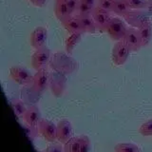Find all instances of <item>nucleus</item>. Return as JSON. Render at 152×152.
I'll return each mask as SVG.
<instances>
[{
    "label": "nucleus",
    "mask_w": 152,
    "mask_h": 152,
    "mask_svg": "<svg viewBox=\"0 0 152 152\" xmlns=\"http://www.w3.org/2000/svg\"><path fill=\"white\" fill-rule=\"evenodd\" d=\"M66 5H68L69 10L71 14H74L77 12V9L79 6V3H80V0H65Z\"/></svg>",
    "instance_id": "29"
},
{
    "label": "nucleus",
    "mask_w": 152,
    "mask_h": 152,
    "mask_svg": "<svg viewBox=\"0 0 152 152\" xmlns=\"http://www.w3.org/2000/svg\"><path fill=\"white\" fill-rule=\"evenodd\" d=\"M82 38V33H70L66 40V50L69 54L72 53L73 50Z\"/></svg>",
    "instance_id": "20"
},
{
    "label": "nucleus",
    "mask_w": 152,
    "mask_h": 152,
    "mask_svg": "<svg viewBox=\"0 0 152 152\" xmlns=\"http://www.w3.org/2000/svg\"><path fill=\"white\" fill-rule=\"evenodd\" d=\"M139 132L144 137L152 136V119L145 122L139 128Z\"/></svg>",
    "instance_id": "26"
},
{
    "label": "nucleus",
    "mask_w": 152,
    "mask_h": 152,
    "mask_svg": "<svg viewBox=\"0 0 152 152\" xmlns=\"http://www.w3.org/2000/svg\"><path fill=\"white\" fill-rule=\"evenodd\" d=\"M24 130H25L26 134L28 138V140L30 141H33L37 137V135L39 134V130H38V126H30L28 125V124H24L22 126Z\"/></svg>",
    "instance_id": "24"
},
{
    "label": "nucleus",
    "mask_w": 152,
    "mask_h": 152,
    "mask_svg": "<svg viewBox=\"0 0 152 152\" xmlns=\"http://www.w3.org/2000/svg\"><path fill=\"white\" fill-rule=\"evenodd\" d=\"M81 25L83 28L84 32H88V33H94L96 31L97 26L95 24V21L92 17V15H78Z\"/></svg>",
    "instance_id": "18"
},
{
    "label": "nucleus",
    "mask_w": 152,
    "mask_h": 152,
    "mask_svg": "<svg viewBox=\"0 0 152 152\" xmlns=\"http://www.w3.org/2000/svg\"><path fill=\"white\" fill-rule=\"evenodd\" d=\"M50 59V50L49 48L42 47L37 49L31 56V66L36 71L46 68Z\"/></svg>",
    "instance_id": "5"
},
{
    "label": "nucleus",
    "mask_w": 152,
    "mask_h": 152,
    "mask_svg": "<svg viewBox=\"0 0 152 152\" xmlns=\"http://www.w3.org/2000/svg\"><path fill=\"white\" fill-rule=\"evenodd\" d=\"M10 75L15 83L25 86L32 83L33 76L27 69L21 66H13L10 69Z\"/></svg>",
    "instance_id": "7"
},
{
    "label": "nucleus",
    "mask_w": 152,
    "mask_h": 152,
    "mask_svg": "<svg viewBox=\"0 0 152 152\" xmlns=\"http://www.w3.org/2000/svg\"><path fill=\"white\" fill-rule=\"evenodd\" d=\"M50 86L52 94L55 97H61L66 88V79L62 75L54 73L50 75Z\"/></svg>",
    "instance_id": "13"
},
{
    "label": "nucleus",
    "mask_w": 152,
    "mask_h": 152,
    "mask_svg": "<svg viewBox=\"0 0 152 152\" xmlns=\"http://www.w3.org/2000/svg\"><path fill=\"white\" fill-rule=\"evenodd\" d=\"M138 31L141 37L142 46L146 47L152 40V23L148 20L138 28Z\"/></svg>",
    "instance_id": "16"
},
{
    "label": "nucleus",
    "mask_w": 152,
    "mask_h": 152,
    "mask_svg": "<svg viewBox=\"0 0 152 152\" xmlns=\"http://www.w3.org/2000/svg\"><path fill=\"white\" fill-rule=\"evenodd\" d=\"M39 134L43 139L49 142H54L57 141V125L48 119H43L38 125Z\"/></svg>",
    "instance_id": "4"
},
{
    "label": "nucleus",
    "mask_w": 152,
    "mask_h": 152,
    "mask_svg": "<svg viewBox=\"0 0 152 152\" xmlns=\"http://www.w3.org/2000/svg\"><path fill=\"white\" fill-rule=\"evenodd\" d=\"M62 25L64 26L66 31L69 33H83V28L81 25L80 19L78 15H70L62 22Z\"/></svg>",
    "instance_id": "15"
},
{
    "label": "nucleus",
    "mask_w": 152,
    "mask_h": 152,
    "mask_svg": "<svg viewBox=\"0 0 152 152\" xmlns=\"http://www.w3.org/2000/svg\"><path fill=\"white\" fill-rule=\"evenodd\" d=\"M114 0H96V7L111 12Z\"/></svg>",
    "instance_id": "27"
},
{
    "label": "nucleus",
    "mask_w": 152,
    "mask_h": 152,
    "mask_svg": "<svg viewBox=\"0 0 152 152\" xmlns=\"http://www.w3.org/2000/svg\"><path fill=\"white\" fill-rule=\"evenodd\" d=\"M106 31L112 40L121 41L126 35L127 28L122 19L118 17H112L110 22L108 23V25L106 28Z\"/></svg>",
    "instance_id": "2"
},
{
    "label": "nucleus",
    "mask_w": 152,
    "mask_h": 152,
    "mask_svg": "<svg viewBox=\"0 0 152 152\" xmlns=\"http://www.w3.org/2000/svg\"><path fill=\"white\" fill-rule=\"evenodd\" d=\"M129 6L126 2V0H114L111 12H114L117 15L124 16L126 12H129Z\"/></svg>",
    "instance_id": "19"
},
{
    "label": "nucleus",
    "mask_w": 152,
    "mask_h": 152,
    "mask_svg": "<svg viewBox=\"0 0 152 152\" xmlns=\"http://www.w3.org/2000/svg\"><path fill=\"white\" fill-rule=\"evenodd\" d=\"M123 40L125 41V43L128 46L130 51H134V52L139 51L141 50V48L142 47L139 31H138V30H135V28H127L126 35L124 37Z\"/></svg>",
    "instance_id": "10"
},
{
    "label": "nucleus",
    "mask_w": 152,
    "mask_h": 152,
    "mask_svg": "<svg viewBox=\"0 0 152 152\" xmlns=\"http://www.w3.org/2000/svg\"><path fill=\"white\" fill-rule=\"evenodd\" d=\"M115 152H140L139 146L132 142H119L114 147Z\"/></svg>",
    "instance_id": "22"
},
{
    "label": "nucleus",
    "mask_w": 152,
    "mask_h": 152,
    "mask_svg": "<svg viewBox=\"0 0 152 152\" xmlns=\"http://www.w3.org/2000/svg\"><path fill=\"white\" fill-rule=\"evenodd\" d=\"M110 12H111L106 11V10H103L98 7L94 8L91 15L94 19L97 28H99L100 30H106L108 23L110 22V20L112 19Z\"/></svg>",
    "instance_id": "11"
},
{
    "label": "nucleus",
    "mask_w": 152,
    "mask_h": 152,
    "mask_svg": "<svg viewBox=\"0 0 152 152\" xmlns=\"http://www.w3.org/2000/svg\"><path fill=\"white\" fill-rule=\"evenodd\" d=\"M82 1H84L86 3H88V4H91V5H94V6H96V0H82Z\"/></svg>",
    "instance_id": "31"
},
{
    "label": "nucleus",
    "mask_w": 152,
    "mask_h": 152,
    "mask_svg": "<svg viewBox=\"0 0 152 152\" xmlns=\"http://www.w3.org/2000/svg\"><path fill=\"white\" fill-rule=\"evenodd\" d=\"M48 40V31L44 27H37L31 33V45L35 50L46 46Z\"/></svg>",
    "instance_id": "12"
},
{
    "label": "nucleus",
    "mask_w": 152,
    "mask_h": 152,
    "mask_svg": "<svg viewBox=\"0 0 152 152\" xmlns=\"http://www.w3.org/2000/svg\"><path fill=\"white\" fill-rule=\"evenodd\" d=\"M30 1L34 5L35 7H43L46 4L47 0H30Z\"/></svg>",
    "instance_id": "30"
},
{
    "label": "nucleus",
    "mask_w": 152,
    "mask_h": 152,
    "mask_svg": "<svg viewBox=\"0 0 152 152\" xmlns=\"http://www.w3.org/2000/svg\"><path fill=\"white\" fill-rule=\"evenodd\" d=\"M73 137L72 126L69 120H61L57 124V141L61 144H66Z\"/></svg>",
    "instance_id": "9"
},
{
    "label": "nucleus",
    "mask_w": 152,
    "mask_h": 152,
    "mask_svg": "<svg viewBox=\"0 0 152 152\" xmlns=\"http://www.w3.org/2000/svg\"><path fill=\"white\" fill-rule=\"evenodd\" d=\"M43 152H65L64 151V145L61 142H52L51 145H48L46 149Z\"/></svg>",
    "instance_id": "28"
},
{
    "label": "nucleus",
    "mask_w": 152,
    "mask_h": 152,
    "mask_svg": "<svg viewBox=\"0 0 152 152\" xmlns=\"http://www.w3.org/2000/svg\"><path fill=\"white\" fill-rule=\"evenodd\" d=\"M91 142L87 135L73 136L64 144L65 152H90Z\"/></svg>",
    "instance_id": "1"
},
{
    "label": "nucleus",
    "mask_w": 152,
    "mask_h": 152,
    "mask_svg": "<svg viewBox=\"0 0 152 152\" xmlns=\"http://www.w3.org/2000/svg\"><path fill=\"white\" fill-rule=\"evenodd\" d=\"M11 107L17 118H23L24 114L26 113L28 107H26L25 103L21 101L20 99H13L11 102Z\"/></svg>",
    "instance_id": "21"
},
{
    "label": "nucleus",
    "mask_w": 152,
    "mask_h": 152,
    "mask_svg": "<svg viewBox=\"0 0 152 152\" xmlns=\"http://www.w3.org/2000/svg\"><path fill=\"white\" fill-rule=\"evenodd\" d=\"M130 50L124 40L117 41L113 46L111 58L116 66H123L128 59Z\"/></svg>",
    "instance_id": "3"
},
{
    "label": "nucleus",
    "mask_w": 152,
    "mask_h": 152,
    "mask_svg": "<svg viewBox=\"0 0 152 152\" xmlns=\"http://www.w3.org/2000/svg\"><path fill=\"white\" fill-rule=\"evenodd\" d=\"M123 17L131 27L139 28L145 22L149 20V13L145 10H129V12Z\"/></svg>",
    "instance_id": "6"
},
{
    "label": "nucleus",
    "mask_w": 152,
    "mask_h": 152,
    "mask_svg": "<svg viewBox=\"0 0 152 152\" xmlns=\"http://www.w3.org/2000/svg\"><path fill=\"white\" fill-rule=\"evenodd\" d=\"M130 10H145L148 0H126Z\"/></svg>",
    "instance_id": "25"
},
{
    "label": "nucleus",
    "mask_w": 152,
    "mask_h": 152,
    "mask_svg": "<svg viewBox=\"0 0 152 152\" xmlns=\"http://www.w3.org/2000/svg\"><path fill=\"white\" fill-rule=\"evenodd\" d=\"M55 15L57 19L61 21V23L64 20H66L69 16L72 15L70 13L69 7L65 0H57L55 5Z\"/></svg>",
    "instance_id": "17"
},
{
    "label": "nucleus",
    "mask_w": 152,
    "mask_h": 152,
    "mask_svg": "<svg viewBox=\"0 0 152 152\" xmlns=\"http://www.w3.org/2000/svg\"><path fill=\"white\" fill-rule=\"evenodd\" d=\"M23 120L28 125L32 126H38L42 120L40 109L35 106H31L30 107H28L26 113L23 116Z\"/></svg>",
    "instance_id": "14"
},
{
    "label": "nucleus",
    "mask_w": 152,
    "mask_h": 152,
    "mask_svg": "<svg viewBox=\"0 0 152 152\" xmlns=\"http://www.w3.org/2000/svg\"><path fill=\"white\" fill-rule=\"evenodd\" d=\"M95 7L96 6H94V5L86 3L82 0H80L77 12H76V15H91Z\"/></svg>",
    "instance_id": "23"
},
{
    "label": "nucleus",
    "mask_w": 152,
    "mask_h": 152,
    "mask_svg": "<svg viewBox=\"0 0 152 152\" xmlns=\"http://www.w3.org/2000/svg\"><path fill=\"white\" fill-rule=\"evenodd\" d=\"M50 80V75L46 70V69L37 70L36 73L33 75L32 89L37 93L44 92L48 88V87H49Z\"/></svg>",
    "instance_id": "8"
}]
</instances>
